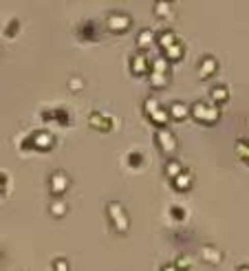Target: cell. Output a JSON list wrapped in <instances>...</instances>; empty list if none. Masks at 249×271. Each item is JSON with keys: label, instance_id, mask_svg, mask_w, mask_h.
<instances>
[{"label": "cell", "instance_id": "44dd1931", "mask_svg": "<svg viewBox=\"0 0 249 271\" xmlns=\"http://www.w3.org/2000/svg\"><path fill=\"white\" fill-rule=\"evenodd\" d=\"M236 155L243 159V161L249 163V141H245V139H240V141L236 143Z\"/></svg>", "mask_w": 249, "mask_h": 271}, {"label": "cell", "instance_id": "9a60e30c", "mask_svg": "<svg viewBox=\"0 0 249 271\" xmlns=\"http://www.w3.org/2000/svg\"><path fill=\"white\" fill-rule=\"evenodd\" d=\"M172 183H174V188H177V190L185 192V190H190V185H192V174H190V172H181L177 178H172Z\"/></svg>", "mask_w": 249, "mask_h": 271}, {"label": "cell", "instance_id": "7402d4cb", "mask_svg": "<svg viewBox=\"0 0 249 271\" xmlns=\"http://www.w3.org/2000/svg\"><path fill=\"white\" fill-rule=\"evenodd\" d=\"M51 214H53V216H64V214H66V205H64V201H53V205H51Z\"/></svg>", "mask_w": 249, "mask_h": 271}, {"label": "cell", "instance_id": "8992f818", "mask_svg": "<svg viewBox=\"0 0 249 271\" xmlns=\"http://www.w3.org/2000/svg\"><path fill=\"white\" fill-rule=\"evenodd\" d=\"M130 71L134 75H144V73L150 71V62H148L146 53H137V55H132L130 59Z\"/></svg>", "mask_w": 249, "mask_h": 271}, {"label": "cell", "instance_id": "4316f807", "mask_svg": "<svg viewBox=\"0 0 249 271\" xmlns=\"http://www.w3.org/2000/svg\"><path fill=\"white\" fill-rule=\"evenodd\" d=\"M161 271H179L177 267H174V264H165V267L163 269H161Z\"/></svg>", "mask_w": 249, "mask_h": 271}, {"label": "cell", "instance_id": "d4e9b609", "mask_svg": "<svg viewBox=\"0 0 249 271\" xmlns=\"http://www.w3.org/2000/svg\"><path fill=\"white\" fill-rule=\"evenodd\" d=\"M69 86H71V88H82V82H79V79L75 77V79H71V84H69Z\"/></svg>", "mask_w": 249, "mask_h": 271}, {"label": "cell", "instance_id": "8fae6325", "mask_svg": "<svg viewBox=\"0 0 249 271\" xmlns=\"http://www.w3.org/2000/svg\"><path fill=\"white\" fill-rule=\"evenodd\" d=\"M216 69H218V64H216V59L214 57H205L203 62H201V66H199V77H210V75H214L216 73Z\"/></svg>", "mask_w": 249, "mask_h": 271}, {"label": "cell", "instance_id": "ac0fdd59", "mask_svg": "<svg viewBox=\"0 0 249 271\" xmlns=\"http://www.w3.org/2000/svg\"><path fill=\"white\" fill-rule=\"evenodd\" d=\"M159 42H161V46H163V51H165V49H170L172 44H177V36H174V31H163L159 36Z\"/></svg>", "mask_w": 249, "mask_h": 271}, {"label": "cell", "instance_id": "5bb4252c", "mask_svg": "<svg viewBox=\"0 0 249 271\" xmlns=\"http://www.w3.org/2000/svg\"><path fill=\"white\" fill-rule=\"evenodd\" d=\"M227 99H230V91H227V86H214L212 88V104H225Z\"/></svg>", "mask_w": 249, "mask_h": 271}, {"label": "cell", "instance_id": "cb8c5ba5", "mask_svg": "<svg viewBox=\"0 0 249 271\" xmlns=\"http://www.w3.org/2000/svg\"><path fill=\"white\" fill-rule=\"evenodd\" d=\"M53 271H69V262L64 258H58V260H53Z\"/></svg>", "mask_w": 249, "mask_h": 271}, {"label": "cell", "instance_id": "ffe728a7", "mask_svg": "<svg viewBox=\"0 0 249 271\" xmlns=\"http://www.w3.org/2000/svg\"><path fill=\"white\" fill-rule=\"evenodd\" d=\"M181 172H183V168H181L179 161H168V165H165V174H168V176H170V178H177Z\"/></svg>", "mask_w": 249, "mask_h": 271}, {"label": "cell", "instance_id": "484cf974", "mask_svg": "<svg viewBox=\"0 0 249 271\" xmlns=\"http://www.w3.org/2000/svg\"><path fill=\"white\" fill-rule=\"evenodd\" d=\"M172 216H183V209H179V207H172Z\"/></svg>", "mask_w": 249, "mask_h": 271}, {"label": "cell", "instance_id": "603a6c76", "mask_svg": "<svg viewBox=\"0 0 249 271\" xmlns=\"http://www.w3.org/2000/svg\"><path fill=\"white\" fill-rule=\"evenodd\" d=\"M154 13H157L159 18L170 16V5H168V3H157V5H154Z\"/></svg>", "mask_w": 249, "mask_h": 271}, {"label": "cell", "instance_id": "ba28073f", "mask_svg": "<svg viewBox=\"0 0 249 271\" xmlns=\"http://www.w3.org/2000/svg\"><path fill=\"white\" fill-rule=\"evenodd\" d=\"M31 143L36 145L38 150H49L51 143H53V135L51 132H38V135L31 137Z\"/></svg>", "mask_w": 249, "mask_h": 271}, {"label": "cell", "instance_id": "d6986e66", "mask_svg": "<svg viewBox=\"0 0 249 271\" xmlns=\"http://www.w3.org/2000/svg\"><path fill=\"white\" fill-rule=\"evenodd\" d=\"M150 86H152V88H165V86H168V75L150 73Z\"/></svg>", "mask_w": 249, "mask_h": 271}, {"label": "cell", "instance_id": "3957f363", "mask_svg": "<svg viewBox=\"0 0 249 271\" xmlns=\"http://www.w3.org/2000/svg\"><path fill=\"white\" fill-rule=\"evenodd\" d=\"M157 143L161 145V150L165 152V155H174L177 152V148H179V143H177V137L172 135L170 130H165V128H159V132H157Z\"/></svg>", "mask_w": 249, "mask_h": 271}, {"label": "cell", "instance_id": "7a4b0ae2", "mask_svg": "<svg viewBox=\"0 0 249 271\" xmlns=\"http://www.w3.org/2000/svg\"><path fill=\"white\" fill-rule=\"evenodd\" d=\"M108 216L113 218V227H115V229L119 231V234H122V231H126V229H128V225H130V221H128V214H126V209H124L117 201L108 203Z\"/></svg>", "mask_w": 249, "mask_h": 271}, {"label": "cell", "instance_id": "30bf717a", "mask_svg": "<svg viewBox=\"0 0 249 271\" xmlns=\"http://www.w3.org/2000/svg\"><path fill=\"white\" fill-rule=\"evenodd\" d=\"M201 256H203V260L207 264H218L220 260H223V254L216 249V247H212V245H207V247H203V251H201Z\"/></svg>", "mask_w": 249, "mask_h": 271}, {"label": "cell", "instance_id": "e0dca14e", "mask_svg": "<svg viewBox=\"0 0 249 271\" xmlns=\"http://www.w3.org/2000/svg\"><path fill=\"white\" fill-rule=\"evenodd\" d=\"M150 69H152V73H161V75H168V73H170V62H165L163 57H159V59H154V62L150 64Z\"/></svg>", "mask_w": 249, "mask_h": 271}, {"label": "cell", "instance_id": "9c48e42d", "mask_svg": "<svg viewBox=\"0 0 249 271\" xmlns=\"http://www.w3.org/2000/svg\"><path fill=\"white\" fill-rule=\"evenodd\" d=\"M168 115H170V119H185L187 115H190V106L183 104V102H174L170 106V110H168Z\"/></svg>", "mask_w": 249, "mask_h": 271}, {"label": "cell", "instance_id": "2e32d148", "mask_svg": "<svg viewBox=\"0 0 249 271\" xmlns=\"http://www.w3.org/2000/svg\"><path fill=\"white\" fill-rule=\"evenodd\" d=\"M137 44L141 46V49H146V46H150V44H154V31H150V29H144L137 36Z\"/></svg>", "mask_w": 249, "mask_h": 271}, {"label": "cell", "instance_id": "6da1fadb", "mask_svg": "<svg viewBox=\"0 0 249 271\" xmlns=\"http://www.w3.org/2000/svg\"><path fill=\"white\" fill-rule=\"evenodd\" d=\"M190 115L197 119V122L201 124H205V126H212V124H216L218 122V117H220V110H218V106H214V104H207V102H197L190 108Z\"/></svg>", "mask_w": 249, "mask_h": 271}, {"label": "cell", "instance_id": "277c9868", "mask_svg": "<svg viewBox=\"0 0 249 271\" xmlns=\"http://www.w3.org/2000/svg\"><path fill=\"white\" fill-rule=\"evenodd\" d=\"M106 24H108V31H113V33H124L130 29L132 20H130V16H126V13H110Z\"/></svg>", "mask_w": 249, "mask_h": 271}, {"label": "cell", "instance_id": "83f0119b", "mask_svg": "<svg viewBox=\"0 0 249 271\" xmlns=\"http://www.w3.org/2000/svg\"><path fill=\"white\" fill-rule=\"evenodd\" d=\"M236 271H249V264H240V267Z\"/></svg>", "mask_w": 249, "mask_h": 271}, {"label": "cell", "instance_id": "4fadbf2b", "mask_svg": "<svg viewBox=\"0 0 249 271\" xmlns=\"http://www.w3.org/2000/svg\"><path fill=\"white\" fill-rule=\"evenodd\" d=\"M183 53H185V51H183V46H181V44L177 42V44H172L170 49H165V51H163V59H165V62H179V59L183 57Z\"/></svg>", "mask_w": 249, "mask_h": 271}, {"label": "cell", "instance_id": "7c38bea8", "mask_svg": "<svg viewBox=\"0 0 249 271\" xmlns=\"http://www.w3.org/2000/svg\"><path fill=\"white\" fill-rule=\"evenodd\" d=\"M148 119H150L154 126H165L168 122H170V115H168V110H163L159 106V108H154L152 112H148Z\"/></svg>", "mask_w": 249, "mask_h": 271}, {"label": "cell", "instance_id": "52a82bcc", "mask_svg": "<svg viewBox=\"0 0 249 271\" xmlns=\"http://www.w3.org/2000/svg\"><path fill=\"white\" fill-rule=\"evenodd\" d=\"M89 124H91V128H95V130H102V132H108L110 130V119L108 117H104L102 112H93L91 119H89Z\"/></svg>", "mask_w": 249, "mask_h": 271}, {"label": "cell", "instance_id": "5b68a950", "mask_svg": "<svg viewBox=\"0 0 249 271\" xmlns=\"http://www.w3.org/2000/svg\"><path fill=\"white\" fill-rule=\"evenodd\" d=\"M69 190V176L64 174V172H53L51 174V192L56 196H60V194H64V192Z\"/></svg>", "mask_w": 249, "mask_h": 271}]
</instances>
